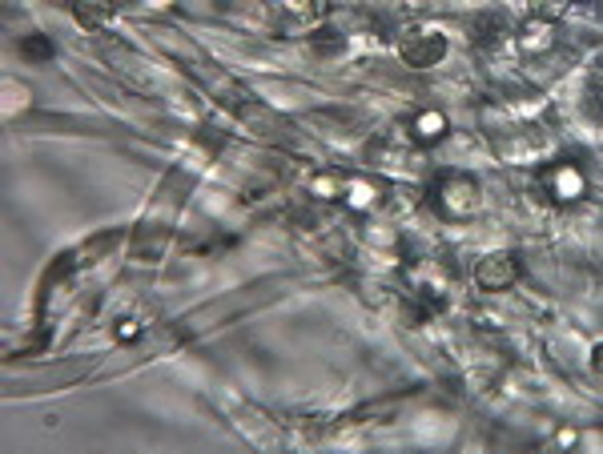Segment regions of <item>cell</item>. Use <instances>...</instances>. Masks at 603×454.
Returning <instances> with one entry per match:
<instances>
[{
  "label": "cell",
  "instance_id": "obj_4",
  "mask_svg": "<svg viewBox=\"0 0 603 454\" xmlns=\"http://www.w3.org/2000/svg\"><path fill=\"white\" fill-rule=\"evenodd\" d=\"M519 278H523V261H519V254H511V249H491V254L475 266V286H479V290H491V294L511 290Z\"/></svg>",
  "mask_w": 603,
  "mask_h": 454
},
{
  "label": "cell",
  "instance_id": "obj_8",
  "mask_svg": "<svg viewBox=\"0 0 603 454\" xmlns=\"http://www.w3.org/2000/svg\"><path fill=\"white\" fill-rule=\"evenodd\" d=\"M331 16V0H282V21L290 33H310Z\"/></svg>",
  "mask_w": 603,
  "mask_h": 454
},
{
  "label": "cell",
  "instance_id": "obj_14",
  "mask_svg": "<svg viewBox=\"0 0 603 454\" xmlns=\"http://www.w3.org/2000/svg\"><path fill=\"white\" fill-rule=\"evenodd\" d=\"M310 194L322 197V201H338V197H346V177H338V173H314L310 177Z\"/></svg>",
  "mask_w": 603,
  "mask_h": 454
},
{
  "label": "cell",
  "instance_id": "obj_9",
  "mask_svg": "<svg viewBox=\"0 0 603 454\" xmlns=\"http://www.w3.org/2000/svg\"><path fill=\"white\" fill-rule=\"evenodd\" d=\"M69 13L85 33H101L117 16V0H69Z\"/></svg>",
  "mask_w": 603,
  "mask_h": 454
},
{
  "label": "cell",
  "instance_id": "obj_16",
  "mask_svg": "<svg viewBox=\"0 0 603 454\" xmlns=\"http://www.w3.org/2000/svg\"><path fill=\"white\" fill-rule=\"evenodd\" d=\"M583 117H588L591 125H603V89L591 85L588 93H583Z\"/></svg>",
  "mask_w": 603,
  "mask_h": 454
},
{
  "label": "cell",
  "instance_id": "obj_13",
  "mask_svg": "<svg viewBox=\"0 0 603 454\" xmlns=\"http://www.w3.org/2000/svg\"><path fill=\"white\" fill-rule=\"evenodd\" d=\"M21 57L33 65H49L53 57H57V45H53L45 33H28V37L21 40Z\"/></svg>",
  "mask_w": 603,
  "mask_h": 454
},
{
  "label": "cell",
  "instance_id": "obj_18",
  "mask_svg": "<svg viewBox=\"0 0 603 454\" xmlns=\"http://www.w3.org/2000/svg\"><path fill=\"white\" fill-rule=\"evenodd\" d=\"M588 366H591V374L603 382V342H595L591 346V354H588Z\"/></svg>",
  "mask_w": 603,
  "mask_h": 454
},
{
  "label": "cell",
  "instance_id": "obj_15",
  "mask_svg": "<svg viewBox=\"0 0 603 454\" xmlns=\"http://www.w3.org/2000/svg\"><path fill=\"white\" fill-rule=\"evenodd\" d=\"M567 4L571 0H527V13L535 16V21H552V25H559L567 16Z\"/></svg>",
  "mask_w": 603,
  "mask_h": 454
},
{
  "label": "cell",
  "instance_id": "obj_11",
  "mask_svg": "<svg viewBox=\"0 0 603 454\" xmlns=\"http://www.w3.org/2000/svg\"><path fill=\"white\" fill-rule=\"evenodd\" d=\"M447 129H451V125H447V117L439 109H427V113H419V117H415V125H410V133L419 137L422 145H431V141H439V137H447Z\"/></svg>",
  "mask_w": 603,
  "mask_h": 454
},
{
  "label": "cell",
  "instance_id": "obj_6",
  "mask_svg": "<svg viewBox=\"0 0 603 454\" xmlns=\"http://www.w3.org/2000/svg\"><path fill=\"white\" fill-rule=\"evenodd\" d=\"M495 153L511 165H535L540 158L552 153V137H547V129H519L507 141H495Z\"/></svg>",
  "mask_w": 603,
  "mask_h": 454
},
{
  "label": "cell",
  "instance_id": "obj_5",
  "mask_svg": "<svg viewBox=\"0 0 603 454\" xmlns=\"http://www.w3.org/2000/svg\"><path fill=\"white\" fill-rule=\"evenodd\" d=\"M407 282H410V294H415V302H422V306H427V314H434V310L447 306L451 278H447L439 266H431V261H419L415 270H407Z\"/></svg>",
  "mask_w": 603,
  "mask_h": 454
},
{
  "label": "cell",
  "instance_id": "obj_3",
  "mask_svg": "<svg viewBox=\"0 0 603 454\" xmlns=\"http://www.w3.org/2000/svg\"><path fill=\"white\" fill-rule=\"evenodd\" d=\"M394 49H398V61L410 65V69H434L451 53V40L434 25H407L394 37Z\"/></svg>",
  "mask_w": 603,
  "mask_h": 454
},
{
  "label": "cell",
  "instance_id": "obj_2",
  "mask_svg": "<svg viewBox=\"0 0 603 454\" xmlns=\"http://www.w3.org/2000/svg\"><path fill=\"white\" fill-rule=\"evenodd\" d=\"M422 141L415 133H407L403 125L382 133L379 141H370L367 149V161L374 170H386V173H398V177H410V173L422 165Z\"/></svg>",
  "mask_w": 603,
  "mask_h": 454
},
{
  "label": "cell",
  "instance_id": "obj_19",
  "mask_svg": "<svg viewBox=\"0 0 603 454\" xmlns=\"http://www.w3.org/2000/svg\"><path fill=\"white\" fill-rule=\"evenodd\" d=\"M137 334H141V326H137L134 318H125V322H117V338H121V342H134Z\"/></svg>",
  "mask_w": 603,
  "mask_h": 454
},
{
  "label": "cell",
  "instance_id": "obj_7",
  "mask_svg": "<svg viewBox=\"0 0 603 454\" xmlns=\"http://www.w3.org/2000/svg\"><path fill=\"white\" fill-rule=\"evenodd\" d=\"M543 189H547V197H552L555 206H576L579 197L588 194V177H583L579 165L559 161V165H552V170L543 173Z\"/></svg>",
  "mask_w": 603,
  "mask_h": 454
},
{
  "label": "cell",
  "instance_id": "obj_10",
  "mask_svg": "<svg viewBox=\"0 0 603 454\" xmlns=\"http://www.w3.org/2000/svg\"><path fill=\"white\" fill-rule=\"evenodd\" d=\"M519 49L527 53V57H535V53H552L555 49V25L552 21H535L531 16L527 25L519 28Z\"/></svg>",
  "mask_w": 603,
  "mask_h": 454
},
{
  "label": "cell",
  "instance_id": "obj_17",
  "mask_svg": "<svg viewBox=\"0 0 603 454\" xmlns=\"http://www.w3.org/2000/svg\"><path fill=\"white\" fill-rule=\"evenodd\" d=\"M4 93L13 97V101H9V105H4V117H13V113L21 109V105H25V109H28V101H33V93H28V89H21V85H16V81H4Z\"/></svg>",
  "mask_w": 603,
  "mask_h": 454
},
{
  "label": "cell",
  "instance_id": "obj_12",
  "mask_svg": "<svg viewBox=\"0 0 603 454\" xmlns=\"http://www.w3.org/2000/svg\"><path fill=\"white\" fill-rule=\"evenodd\" d=\"M346 206L350 209H370V206H379V189L367 182V177H346Z\"/></svg>",
  "mask_w": 603,
  "mask_h": 454
},
{
  "label": "cell",
  "instance_id": "obj_1",
  "mask_svg": "<svg viewBox=\"0 0 603 454\" xmlns=\"http://www.w3.org/2000/svg\"><path fill=\"white\" fill-rule=\"evenodd\" d=\"M431 197H434V209H439L447 221H467L483 209L479 177H475V173H463V170H451V173H443V177H434Z\"/></svg>",
  "mask_w": 603,
  "mask_h": 454
}]
</instances>
